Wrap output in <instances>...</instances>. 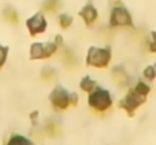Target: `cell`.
Returning <instances> with one entry per match:
<instances>
[{"instance_id":"6da1fadb","label":"cell","mask_w":156,"mask_h":145,"mask_svg":"<svg viewBox=\"0 0 156 145\" xmlns=\"http://www.w3.org/2000/svg\"><path fill=\"white\" fill-rule=\"evenodd\" d=\"M112 59L111 47H90L87 53V65L91 68L103 70L109 67Z\"/></svg>"},{"instance_id":"7a4b0ae2","label":"cell","mask_w":156,"mask_h":145,"mask_svg":"<svg viewBox=\"0 0 156 145\" xmlns=\"http://www.w3.org/2000/svg\"><path fill=\"white\" fill-rule=\"evenodd\" d=\"M114 100L109 91H106L103 88H96L94 91H91L88 94V106L97 112H106L112 107Z\"/></svg>"},{"instance_id":"3957f363","label":"cell","mask_w":156,"mask_h":145,"mask_svg":"<svg viewBox=\"0 0 156 145\" xmlns=\"http://www.w3.org/2000/svg\"><path fill=\"white\" fill-rule=\"evenodd\" d=\"M146 100H147V95L138 94L133 88H130V89L127 91V94L118 101V107L123 109L129 116H133V115H135V110H136L141 104H144Z\"/></svg>"},{"instance_id":"277c9868","label":"cell","mask_w":156,"mask_h":145,"mask_svg":"<svg viewBox=\"0 0 156 145\" xmlns=\"http://www.w3.org/2000/svg\"><path fill=\"white\" fill-rule=\"evenodd\" d=\"M109 26L111 27H132L133 20H132L130 12L123 5L112 8L111 17H109Z\"/></svg>"},{"instance_id":"5b68a950","label":"cell","mask_w":156,"mask_h":145,"mask_svg":"<svg viewBox=\"0 0 156 145\" xmlns=\"http://www.w3.org/2000/svg\"><path fill=\"white\" fill-rule=\"evenodd\" d=\"M49 100H50V104L55 110L62 112L70 107V92H67V89L59 85L53 88V91L49 95Z\"/></svg>"},{"instance_id":"8992f818","label":"cell","mask_w":156,"mask_h":145,"mask_svg":"<svg viewBox=\"0 0 156 145\" xmlns=\"http://www.w3.org/2000/svg\"><path fill=\"white\" fill-rule=\"evenodd\" d=\"M26 27H27V32L30 33V36H37L40 33H44L47 30V20H46L44 14L43 12H37L35 15L27 18Z\"/></svg>"},{"instance_id":"52a82bcc","label":"cell","mask_w":156,"mask_h":145,"mask_svg":"<svg viewBox=\"0 0 156 145\" xmlns=\"http://www.w3.org/2000/svg\"><path fill=\"white\" fill-rule=\"evenodd\" d=\"M79 15L82 17V20L85 21L87 26H91V24H94V23L97 21V18H99V11H97V8L94 6L93 2H88V3L80 9Z\"/></svg>"},{"instance_id":"ba28073f","label":"cell","mask_w":156,"mask_h":145,"mask_svg":"<svg viewBox=\"0 0 156 145\" xmlns=\"http://www.w3.org/2000/svg\"><path fill=\"white\" fill-rule=\"evenodd\" d=\"M112 79L117 85L120 86H127L130 83V76L123 67H115L112 68Z\"/></svg>"},{"instance_id":"9c48e42d","label":"cell","mask_w":156,"mask_h":145,"mask_svg":"<svg viewBox=\"0 0 156 145\" xmlns=\"http://www.w3.org/2000/svg\"><path fill=\"white\" fill-rule=\"evenodd\" d=\"M29 56L32 60L44 59V43H34L29 50Z\"/></svg>"},{"instance_id":"30bf717a","label":"cell","mask_w":156,"mask_h":145,"mask_svg":"<svg viewBox=\"0 0 156 145\" xmlns=\"http://www.w3.org/2000/svg\"><path fill=\"white\" fill-rule=\"evenodd\" d=\"M79 86H80V89H82L83 92L90 94V92H91V91H94L99 85H97V82H96L94 79H91L90 76H85V77H82V80H80Z\"/></svg>"},{"instance_id":"8fae6325","label":"cell","mask_w":156,"mask_h":145,"mask_svg":"<svg viewBox=\"0 0 156 145\" xmlns=\"http://www.w3.org/2000/svg\"><path fill=\"white\" fill-rule=\"evenodd\" d=\"M58 23H59L61 29H68V27H71V24H73V17H71L70 14L61 12V14L58 15Z\"/></svg>"},{"instance_id":"7c38bea8","label":"cell","mask_w":156,"mask_h":145,"mask_svg":"<svg viewBox=\"0 0 156 145\" xmlns=\"http://www.w3.org/2000/svg\"><path fill=\"white\" fill-rule=\"evenodd\" d=\"M59 8H61V0H46V2L43 3V9H44L46 14L56 12Z\"/></svg>"},{"instance_id":"4fadbf2b","label":"cell","mask_w":156,"mask_h":145,"mask_svg":"<svg viewBox=\"0 0 156 145\" xmlns=\"http://www.w3.org/2000/svg\"><path fill=\"white\" fill-rule=\"evenodd\" d=\"M3 17H5L6 21H9L12 24H17L18 23V12L15 9H12V8H6L5 12H3Z\"/></svg>"},{"instance_id":"5bb4252c","label":"cell","mask_w":156,"mask_h":145,"mask_svg":"<svg viewBox=\"0 0 156 145\" xmlns=\"http://www.w3.org/2000/svg\"><path fill=\"white\" fill-rule=\"evenodd\" d=\"M132 88H133L138 94H143V95H149V94H150V86H149V83L144 82V80H138Z\"/></svg>"},{"instance_id":"9a60e30c","label":"cell","mask_w":156,"mask_h":145,"mask_svg":"<svg viewBox=\"0 0 156 145\" xmlns=\"http://www.w3.org/2000/svg\"><path fill=\"white\" fill-rule=\"evenodd\" d=\"M8 145H30V141L24 136H20V135H12L9 139H8Z\"/></svg>"},{"instance_id":"2e32d148","label":"cell","mask_w":156,"mask_h":145,"mask_svg":"<svg viewBox=\"0 0 156 145\" xmlns=\"http://www.w3.org/2000/svg\"><path fill=\"white\" fill-rule=\"evenodd\" d=\"M56 70L52 68V67H46V68H43V71H41V77L46 80V82H50V80H55L56 79Z\"/></svg>"},{"instance_id":"e0dca14e","label":"cell","mask_w":156,"mask_h":145,"mask_svg":"<svg viewBox=\"0 0 156 145\" xmlns=\"http://www.w3.org/2000/svg\"><path fill=\"white\" fill-rule=\"evenodd\" d=\"M143 77H144L147 82H153V80L156 79V67L155 65H149V67H146L144 71H143Z\"/></svg>"},{"instance_id":"ac0fdd59","label":"cell","mask_w":156,"mask_h":145,"mask_svg":"<svg viewBox=\"0 0 156 145\" xmlns=\"http://www.w3.org/2000/svg\"><path fill=\"white\" fill-rule=\"evenodd\" d=\"M58 46L55 44V43H46L44 44V59H49V57H52L53 54L58 51Z\"/></svg>"},{"instance_id":"d6986e66","label":"cell","mask_w":156,"mask_h":145,"mask_svg":"<svg viewBox=\"0 0 156 145\" xmlns=\"http://www.w3.org/2000/svg\"><path fill=\"white\" fill-rule=\"evenodd\" d=\"M44 130H46L47 133H50V135H55V133H58V132H59V127H58V124H56L53 119H50L49 123H46Z\"/></svg>"},{"instance_id":"ffe728a7","label":"cell","mask_w":156,"mask_h":145,"mask_svg":"<svg viewBox=\"0 0 156 145\" xmlns=\"http://www.w3.org/2000/svg\"><path fill=\"white\" fill-rule=\"evenodd\" d=\"M8 54H9V48L6 47V46H2V44H0V68L6 64Z\"/></svg>"},{"instance_id":"44dd1931","label":"cell","mask_w":156,"mask_h":145,"mask_svg":"<svg viewBox=\"0 0 156 145\" xmlns=\"http://www.w3.org/2000/svg\"><path fill=\"white\" fill-rule=\"evenodd\" d=\"M79 104V95L76 92H70V107H76Z\"/></svg>"},{"instance_id":"7402d4cb","label":"cell","mask_w":156,"mask_h":145,"mask_svg":"<svg viewBox=\"0 0 156 145\" xmlns=\"http://www.w3.org/2000/svg\"><path fill=\"white\" fill-rule=\"evenodd\" d=\"M38 115H40V112H38V110H34V112H30V115H29L30 123H32L34 126H37V124H38Z\"/></svg>"},{"instance_id":"603a6c76","label":"cell","mask_w":156,"mask_h":145,"mask_svg":"<svg viewBox=\"0 0 156 145\" xmlns=\"http://www.w3.org/2000/svg\"><path fill=\"white\" fill-rule=\"evenodd\" d=\"M53 43L58 46V47L61 48L64 46V38H62V35H55V38H53Z\"/></svg>"},{"instance_id":"cb8c5ba5","label":"cell","mask_w":156,"mask_h":145,"mask_svg":"<svg viewBox=\"0 0 156 145\" xmlns=\"http://www.w3.org/2000/svg\"><path fill=\"white\" fill-rule=\"evenodd\" d=\"M147 47H149V51H150V53H156V43H153V41H150Z\"/></svg>"},{"instance_id":"d4e9b609","label":"cell","mask_w":156,"mask_h":145,"mask_svg":"<svg viewBox=\"0 0 156 145\" xmlns=\"http://www.w3.org/2000/svg\"><path fill=\"white\" fill-rule=\"evenodd\" d=\"M109 5H111V8H115V6H121V0H109Z\"/></svg>"},{"instance_id":"484cf974","label":"cell","mask_w":156,"mask_h":145,"mask_svg":"<svg viewBox=\"0 0 156 145\" xmlns=\"http://www.w3.org/2000/svg\"><path fill=\"white\" fill-rule=\"evenodd\" d=\"M150 36H152V41H153V43H156V30L150 33Z\"/></svg>"}]
</instances>
